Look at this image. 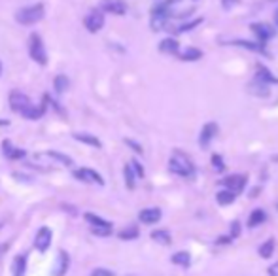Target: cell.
Wrapping results in <instances>:
<instances>
[{"mask_svg":"<svg viewBox=\"0 0 278 276\" xmlns=\"http://www.w3.org/2000/svg\"><path fill=\"white\" fill-rule=\"evenodd\" d=\"M189 261H191V256H189L187 252H176V254L172 256V263H176L180 267H187Z\"/></svg>","mask_w":278,"mask_h":276,"instance_id":"32","label":"cell"},{"mask_svg":"<svg viewBox=\"0 0 278 276\" xmlns=\"http://www.w3.org/2000/svg\"><path fill=\"white\" fill-rule=\"evenodd\" d=\"M180 59L187 60V62H195V60L202 59V52L197 48H185L184 52L180 53Z\"/></svg>","mask_w":278,"mask_h":276,"instance_id":"25","label":"cell"},{"mask_svg":"<svg viewBox=\"0 0 278 276\" xmlns=\"http://www.w3.org/2000/svg\"><path fill=\"white\" fill-rule=\"evenodd\" d=\"M219 184H221L225 190H231L233 193H240V191L246 188V176L244 174H231L227 178H223Z\"/></svg>","mask_w":278,"mask_h":276,"instance_id":"9","label":"cell"},{"mask_svg":"<svg viewBox=\"0 0 278 276\" xmlns=\"http://www.w3.org/2000/svg\"><path fill=\"white\" fill-rule=\"evenodd\" d=\"M93 233L99 236H108L112 233V227H97V229H93Z\"/></svg>","mask_w":278,"mask_h":276,"instance_id":"39","label":"cell"},{"mask_svg":"<svg viewBox=\"0 0 278 276\" xmlns=\"http://www.w3.org/2000/svg\"><path fill=\"white\" fill-rule=\"evenodd\" d=\"M84 25L85 28L89 30V32H99L102 26H104V14H102V10H91L84 19Z\"/></svg>","mask_w":278,"mask_h":276,"instance_id":"7","label":"cell"},{"mask_svg":"<svg viewBox=\"0 0 278 276\" xmlns=\"http://www.w3.org/2000/svg\"><path fill=\"white\" fill-rule=\"evenodd\" d=\"M250 28H252L253 34L257 36V42H261V44H267L272 36L276 34V30L270 25H267V23H252Z\"/></svg>","mask_w":278,"mask_h":276,"instance_id":"10","label":"cell"},{"mask_svg":"<svg viewBox=\"0 0 278 276\" xmlns=\"http://www.w3.org/2000/svg\"><path fill=\"white\" fill-rule=\"evenodd\" d=\"M274 23H276V26H278V10H276V14H274Z\"/></svg>","mask_w":278,"mask_h":276,"instance_id":"43","label":"cell"},{"mask_svg":"<svg viewBox=\"0 0 278 276\" xmlns=\"http://www.w3.org/2000/svg\"><path fill=\"white\" fill-rule=\"evenodd\" d=\"M44 12H46L44 4H33V6L17 10L16 19L17 23H21V25H34V23H38L44 18Z\"/></svg>","mask_w":278,"mask_h":276,"instance_id":"4","label":"cell"},{"mask_svg":"<svg viewBox=\"0 0 278 276\" xmlns=\"http://www.w3.org/2000/svg\"><path fill=\"white\" fill-rule=\"evenodd\" d=\"M138 220L146 225H153L161 220V210L159 208H144L138 214Z\"/></svg>","mask_w":278,"mask_h":276,"instance_id":"15","label":"cell"},{"mask_svg":"<svg viewBox=\"0 0 278 276\" xmlns=\"http://www.w3.org/2000/svg\"><path fill=\"white\" fill-rule=\"evenodd\" d=\"M68 87H70V80H68V76H65V74H59V76H55V80H53V89H55V93H65Z\"/></svg>","mask_w":278,"mask_h":276,"instance_id":"26","label":"cell"},{"mask_svg":"<svg viewBox=\"0 0 278 276\" xmlns=\"http://www.w3.org/2000/svg\"><path fill=\"white\" fill-rule=\"evenodd\" d=\"M29 55H31V59H33L34 62H38V64H46V62H48V53H46L42 38L36 34V32L31 34V38H29Z\"/></svg>","mask_w":278,"mask_h":276,"instance_id":"5","label":"cell"},{"mask_svg":"<svg viewBox=\"0 0 278 276\" xmlns=\"http://www.w3.org/2000/svg\"><path fill=\"white\" fill-rule=\"evenodd\" d=\"M12 268H14V276H25V268H27V258L21 254L14 259L12 263Z\"/></svg>","mask_w":278,"mask_h":276,"instance_id":"28","label":"cell"},{"mask_svg":"<svg viewBox=\"0 0 278 276\" xmlns=\"http://www.w3.org/2000/svg\"><path fill=\"white\" fill-rule=\"evenodd\" d=\"M240 0H221V8L225 10V12H229V10H233L238 4Z\"/></svg>","mask_w":278,"mask_h":276,"instance_id":"38","label":"cell"},{"mask_svg":"<svg viewBox=\"0 0 278 276\" xmlns=\"http://www.w3.org/2000/svg\"><path fill=\"white\" fill-rule=\"evenodd\" d=\"M238 234H240V224H238V222H233V224H231V231H229V236H231V238H236Z\"/></svg>","mask_w":278,"mask_h":276,"instance_id":"37","label":"cell"},{"mask_svg":"<svg viewBox=\"0 0 278 276\" xmlns=\"http://www.w3.org/2000/svg\"><path fill=\"white\" fill-rule=\"evenodd\" d=\"M118 236L121 238V240H133V238H136V236H138V227H135V225L125 227L123 231H119Z\"/></svg>","mask_w":278,"mask_h":276,"instance_id":"33","label":"cell"},{"mask_svg":"<svg viewBox=\"0 0 278 276\" xmlns=\"http://www.w3.org/2000/svg\"><path fill=\"white\" fill-rule=\"evenodd\" d=\"M68 265H70V258H68V254L65 250H61L57 254V258H55V265H53V270H51V274L53 276H65L68 270Z\"/></svg>","mask_w":278,"mask_h":276,"instance_id":"13","label":"cell"},{"mask_svg":"<svg viewBox=\"0 0 278 276\" xmlns=\"http://www.w3.org/2000/svg\"><path fill=\"white\" fill-rule=\"evenodd\" d=\"M255 78L265 82V84H276L278 82L276 76H272L270 70L267 68V66H263V64H257V76H255Z\"/></svg>","mask_w":278,"mask_h":276,"instance_id":"27","label":"cell"},{"mask_svg":"<svg viewBox=\"0 0 278 276\" xmlns=\"http://www.w3.org/2000/svg\"><path fill=\"white\" fill-rule=\"evenodd\" d=\"M123 178H125V186H127V190H135V186H136V172H135V168H133V164L129 163L125 164V168H123Z\"/></svg>","mask_w":278,"mask_h":276,"instance_id":"22","label":"cell"},{"mask_svg":"<svg viewBox=\"0 0 278 276\" xmlns=\"http://www.w3.org/2000/svg\"><path fill=\"white\" fill-rule=\"evenodd\" d=\"M33 164H40V166H55V164L72 166L74 161L70 157L63 156V154H57V152H44V154L33 156Z\"/></svg>","mask_w":278,"mask_h":276,"instance_id":"2","label":"cell"},{"mask_svg":"<svg viewBox=\"0 0 278 276\" xmlns=\"http://www.w3.org/2000/svg\"><path fill=\"white\" fill-rule=\"evenodd\" d=\"M101 10L106 14H114V16H125L127 4L123 0H102Z\"/></svg>","mask_w":278,"mask_h":276,"instance_id":"11","label":"cell"},{"mask_svg":"<svg viewBox=\"0 0 278 276\" xmlns=\"http://www.w3.org/2000/svg\"><path fill=\"white\" fill-rule=\"evenodd\" d=\"M0 74H2V62H0Z\"/></svg>","mask_w":278,"mask_h":276,"instance_id":"45","label":"cell"},{"mask_svg":"<svg viewBox=\"0 0 278 276\" xmlns=\"http://www.w3.org/2000/svg\"><path fill=\"white\" fill-rule=\"evenodd\" d=\"M46 102H48V96H44V102H42V106H31L27 112H23L21 116L23 118H27V120H38L40 116H44L46 114Z\"/></svg>","mask_w":278,"mask_h":276,"instance_id":"20","label":"cell"},{"mask_svg":"<svg viewBox=\"0 0 278 276\" xmlns=\"http://www.w3.org/2000/svg\"><path fill=\"white\" fill-rule=\"evenodd\" d=\"M233 46H238V48H246L250 52H257V53H265V44L261 42H248V40H235L231 42Z\"/></svg>","mask_w":278,"mask_h":276,"instance_id":"24","label":"cell"},{"mask_svg":"<svg viewBox=\"0 0 278 276\" xmlns=\"http://www.w3.org/2000/svg\"><path fill=\"white\" fill-rule=\"evenodd\" d=\"M33 106V100H31V96L25 95V93H21V91H12L10 93V108L17 114H23L27 112L29 108Z\"/></svg>","mask_w":278,"mask_h":276,"instance_id":"6","label":"cell"},{"mask_svg":"<svg viewBox=\"0 0 278 276\" xmlns=\"http://www.w3.org/2000/svg\"><path fill=\"white\" fill-rule=\"evenodd\" d=\"M72 136L76 138L78 142H84V144H87V146L102 148V142L97 136H93V134H85V132H74Z\"/></svg>","mask_w":278,"mask_h":276,"instance_id":"23","label":"cell"},{"mask_svg":"<svg viewBox=\"0 0 278 276\" xmlns=\"http://www.w3.org/2000/svg\"><path fill=\"white\" fill-rule=\"evenodd\" d=\"M2 148H4V156L8 157V159H23V157H27L25 150L16 148L10 140H4V142H2Z\"/></svg>","mask_w":278,"mask_h":276,"instance_id":"17","label":"cell"},{"mask_svg":"<svg viewBox=\"0 0 278 276\" xmlns=\"http://www.w3.org/2000/svg\"><path fill=\"white\" fill-rule=\"evenodd\" d=\"M212 166H214V170H216V172H223V170H225L223 157L219 156V154H214V156H212Z\"/></svg>","mask_w":278,"mask_h":276,"instance_id":"35","label":"cell"},{"mask_svg":"<svg viewBox=\"0 0 278 276\" xmlns=\"http://www.w3.org/2000/svg\"><path fill=\"white\" fill-rule=\"evenodd\" d=\"M169 170L176 174L180 178H193L195 176V164L189 157L182 154V152H174L172 157L169 159Z\"/></svg>","mask_w":278,"mask_h":276,"instance_id":"1","label":"cell"},{"mask_svg":"<svg viewBox=\"0 0 278 276\" xmlns=\"http://www.w3.org/2000/svg\"><path fill=\"white\" fill-rule=\"evenodd\" d=\"M91 276H114V272L108 270V268H95L91 272Z\"/></svg>","mask_w":278,"mask_h":276,"instance_id":"41","label":"cell"},{"mask_svg":"<svg viewBox=\"0 0 278 276\" xmlns=\"http://www.w3.org/2000/svg\"><path fill=\"white\" fill-rule=\"evenodd\" d=\"M265 220H267V212H265L263 208H255V210H252L250 218H248V227L253 229V227H257V225L265 224Z\"/></svg>","mask_w":278,"mask_h":276,"instance_id":"19","label":"cell"},{"mask_svg":"<svg viewBox=\"0 0 278 276\" xmlns=\"http://www.w3.org/2000/svg\"><path fill=\"white\" fill-rule=\"evenodd\" d=\"M272 252H274V240H272V238L265 240L261 246H259V256H261L263 259H269L270 256H272Z\"/></svg>","mask_w":278,"mask_h":276,"instance_id":"31","label":"cell"},{"mask_svg":"<svg viewBox=\"0 0 278 276\" xmlns=\"http://www.w3.org/2000/svg\"><path fill=\"white\" fill-rule=\"evenodd\" d=\"M131 164H133V168H135L136 176H138V178H142V176H144V168H142V164L138 163L136 159H133V161H131Z\"/></svg>","mask_w":278,"mask_h":276,"instance_id":"40","label":"cell"},{"mask_svg":"<svg viewBox=\"0 0 278 276\" xmlns=\"http://www.w3.org/2000/svg\"><path fill=\"white\" fill-rule=\"evenodd\" d=\"M152 240L159 242V244H165V246H169L172 238H170V233L169 231H165V229H157V231H153L152 233Z\"/></svg>","mask_w":278,"mask_h":276,"instance_id":"29","label":"cell"},{"mask_svg":"<svg viewBox=\"0 0 278 276\" xmlns=\"http://www.w3.org/2000/svg\"><path fill=\"white\" fill-rule=\"evenodd\" d=\"M218 123L216 121H208V123H204V127L201 129V134H199V146L201 148H208L210 146V142L216 138L218 134Z\"/></svg>","mask_w":278,"mask_h":276,"instance_id":"8","label":"cell"},{"mask_svg":"<svg viewBox=\"0 0 278 276\" xmlns=\"http://www.w3.org/2000/svg\"><path fill=\"white\" fill-rule=\"evenodd\" d=\"M170 2V6H172V4H176V2H180V0H169Z\"/></svg>","mask_w":278,"mask_h":276,"instance_id":"44","label":"cell"},{"mask_svg":"<svg viewBox=\"0 0 278 276\" xmlns=\"http://www.w3.org/2000/svg\"><path fill=\"white\" fill-rule=\"evenodd\" d=\"M125 144L129 148H133V152H136V154H140V156H142V146H140V144H138V142H135V140H131V138H125Z\"/></svg>","mask_w":278,"mask_h":276,"instance_id":"36","label":"cell"},{"mask_svg":"<svg viewBox=\"0 0 278 276\" xmlns=\"http://www.w3.org/2000/svg\"><path fill=\"white\" fill-rule=\"evenodd\" d=\"M51 229L50 227H42L38 233H36V238H34V248L38 252H46L50 248L51 244Z\"/></svg>","mask_w":278,"mask_h":276,"instance_id":"12","label":"cell"},{"mask_svg":"<svg viewBox=\"0 0 278 276\" xmlns=\"http://www.w3.org/2000/svg\"><path fill=\"white\" fill-rule=\"evenodd\" d=\"M85 220H87V224H91L93 229H97V227H112L110 222L102 220V218L97 216V214H85Z\"/></svg>","mask_w":278,"mask_h":276,"instance_id":"30","label":"cell"},{"mask_svg":"<svg viewBox=\"0 0 278 276\" xmlns=\"http://www.w3.org/2000/svg\"><path fill=\"white\" fill-rule=\"evenodd\" d=\"M159 52L167 53V55H178L180 53V44L176 38H165L159 44Z\"/></svg>","mask_w":278,"mask_h":276,"instance_id":"16","label":"cell"},{"mask_svg":"<svg viewBox=\"0 0 278 276\" xmlns=\"http://www.w3.org/2000/svg\"><path fill=\"white\" fill-rule=\"evenodd\" d=\"M170 2H161L157 4L155 8L152 10V18H150V26H152L153 32H157V30H163L167 23H169L170 19Z\"/></svg>","mask_w":278,"mask_h":276,"instance_id":"3","label":"cell"},{"mask_svg":"<svg viewBox=\"0 0 278 276\" xmlns=\"http://www.w3.org/2000/svg\"><path fill=\"white\" fill-rule=\"evenodd\" d=\"M248 91H250L252 95H255V96H267V95H269V84H265V82H261V80L255 78L253 82H250Z\"/></svg>","mask_w":278,"mask_h":276,"instance_id":"18","label":"cell"},{"mask_svg":"<svg viewBox=\"0 0 278 276\" xmlns=\"http://www.w3.org/2000/svg\"><path fill=\"white\" fill-rule=\"evenodd\" d=\"M235 198H236V193H233L231 190H221L216 193V200H218V204H221V206L233 204Z\"/></svg>","mask_w":278,"mask_h":276,"instance_id":"21","label":"cell"},{"mask_svg":"<svg viewBox=\"0 0 278 276\" xmlns=\"http://www.w3.org/2000/svg\"><path fill=\"white\" fill-rule=\"evenodd\" d=\"M269 276H278V261L269 267Z\"/></svg>","mask_w":278,"mask_h":276,"instance_id":"42","label":"cell"},{"mask_svg":"<svg viewBox=\"0 0 278 276\" xmlns=\"http://www.w3.org/2000/svg\"><path fill=\"white\" fill-rule=\"evenodd\" d=\"M76 178L82 182H89V184H97V186H104V180L99 172H95L93 168H80L76 170Z\"/></svg>","mask_w":278,"mask_h":276,"instance_id":"14","label":"cell"},{"mask_svg":"<svg viewBox=\"0 0 278 276\" xmlns=\"http://www.w3.org/2000/svg\"><path fill=\"white\" fill-rule=\"evenodd\" d=\"M201 23H202V18H195V19H191V21L184 23V25L178 26V32H189V30H193L195 26H199Z\"/></svg>","mask_w":278,"mask_h":276,"instance_id":"34","label":"cell"}]
</instances>
